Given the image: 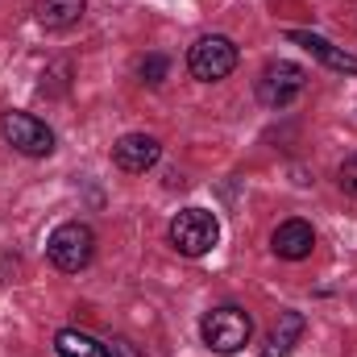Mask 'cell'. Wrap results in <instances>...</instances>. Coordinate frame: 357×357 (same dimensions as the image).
Wrapping results in <instances>:
<instances>
[{
    "label": "cell",
    "instance_id": "7c38bea8",
    "mask_svg": "<svg viewBox=\"0 0 357 357\" xmlns=\"http://www.w3.org/2000/svg\"><path fill=\"white\" fill-rule=\"evenodd\" d=\"M54 349H59V357H112L104 341H96L88 333H79V328H63L54 337Z\"/></svg>",
    "mask_w": 357,
    "mask_h": 357
},
{
    "label": "cell",
    "instance_id": "5b68a950",
    "mask_svg": "<svg viewBox=\"0 0 357 357\" xmlns=\"http://www.w3.org/2000/svg\"><path fill=\"white\" fill-rule=\"evenodd\" d=\"M0 133H4V142L17 150V154H25V158H46V154H54V129L46 125V121H38L33 112H4L0 116Z\"/></svg>",
    "mask_w": 357,
    "mask_h": 357
},
{
    "label": "cell",
    "instance_id": "7a4b0ae2",
    "mask_svg": "<svg viewBox=\"0 0 357 357\" xmlns=\"http://www.w3.org/2000/svg\"><path fill=\"white\" fill-rule=\"evenodd\" d=\"M237 59H241V50H237L233 38H225V33H204V38L187 50V71H191L199 84H220V79H229V75L237 71Z\"/></svg>",
    "mask_w": 357,
    "mask_h": 357
},
{
    "label": "cell",
    "instance_id": "4fadbf2b",
    "mask_svg": "<svg viewBox=\"0 0 357 357\" xmlns=\"http://www.w3.org/2000/svg\"><path fill=\"white\" fill-rule=\"evenodd\" d=\"M167 71H171V63H167L162 54H150V59H142V67H137V75H142L150 88H158V84L167 79Z\"/></svg>",
    "mask_w": 357,
    "mask_h": 357
},
{
    "label": "cell",
    "instance_id": "3957f363",
    "mask_svg": "<svg viewBox=\"0 0 357 357\" xmlns=\"http://www.w3.org/2000/svg\"><path fill=\"white\" fill-rule=\"evenodd\" d=\"M46 258L63 270V274H79V270H88L91 258H96V233H91L84 220H67V225H59V229L50 233V241H46Z\"/></svg>",
    "mask_w": 357,
    "mask_h": 357
},
{
    "label": "cell",
    "instance_id": "9a60e30c",
    "mask_svg": "<svg viewBox=\"0 0 357 357\" xmlns=\"http://www.w3.org/2000/svg\"><path fill=\"white\" fill-rule=\"evenodd\" d=\"M108 354H112V357H142V354H137V345H133V341H125V337H116V341L108 345Z\"/></svg>",
    "mask_w": 357,
    "mask_h": 357
},
{
    "label": "cell",
    "instance_id": "6da1fadb",
    "mask_svg": "<svg viewBox=\"0 0 357 357\" xmlns=\"http://www.w3.org/2000/svg\"><path fill=\"white\" fill-rule=\"evenodd\" d=\"M199 337H204V345L212 354L220 357L241 354L250 345V337H254V316L245 307H237V303H220V307H212L199 320Z\"/></svg>",
    "mask_w": 357,
    "mask_h": 357
},
{
    "label": "cell",
    "instance_id": "30bf717a",
    "mask_svg": "<svg viewBox=\"0 0 357 357\" xmlns=\"http://www.w3.org/2000/svg\"><path fill=\"white\" fill-rule=\"evenodd\" d=\"M84 13H88V0H33V17H38V25L50 29V33L71 29Z\"/></svg>",
    "mask_w": 357,
    "mask_h": 357
},
{
    "label": "cell",
    "instance_id": "5bb4252c",
    "mask_svg": "<svg viewBox=\"0 0 357 357\" xmlns=\"http://www.w3.org/2000/svg\"><path fill=\"white\" fill-rule=\"evenodd\" d=\"M337 183H341V191L357 195V154H354V158H345V162L337 167Z\"/></svg>",
    "mask_w": 357,
    "mask_h": 357
},
{
    "label": "cell",
    "instance_id": "9c48e42d",
    "mask_svg": "<svg viewBox=\"0 0 357 357\" xmlns=\"http://www.w3.org/2000/svg\"><path fill=\"white\" fill-rule=\"evenodd\" d=\"M270 250L282 258V262H303V258H312V250H316V229L307 225V220H282L274 233H270Z\"/></svg>",
    "mask_w": 357,
    "mask_h": 357
},
{
    "label": "cell",
    "instance_id": "8992f818",
    "mask_svg": "<svg viewBox=\"0 0 357 357\" xmlns=\"http://www.w3.org/2000/svg\"><path fill=\"white\" fill-rule=\"evenodd\" d=\"M303 88H307V71L299 63H287V59L266 63L258 75V100L266 108H287L295 96H303Z\"/></svg>",
    "mask_w": 357,
    "mask_h": 357
},
{
    "label": "cell",
    "instance_id": "8fae6325",
    "mask_svg": "<svg viewBox=\"0 0 357 357\" xmlns=\"http://www.w3.org/2000/svg\"><path fill=\"white\" fill-rule=\"evenodd\" d=\"M303 328H307L303 312H278V324L270 328L266 345H262V357H287L291 354V345L303 337Z\"/></svg>",
    "mask_w": 357,
    "mask_h": 357
},
{
    "label": "cell",
    "instance_id": "ba28073f",
    "mask_svg": "<svg viewBox=\"0 0 357 357\" xmlns=\"http://www.w3.org/2000/svg\"><path fill=\"white\" fill-rule=\"evenodd\" d=\"M158 158H162V146H158V137H150V133H125V137L112 146V162H116L125 175H146L150 167H158Z\"/></svg>",
    "mask_w": 357,
    "mask_h": 357
},
{
    "label": "cell",
    "instance_id": "277c9868",
    "mask_svg": "<svg viewBox=\"0 0 357 357\" xmlns=\"http://www.w3.org/2000/svg\"><path fill=\"white\" fill-rule=\"evenodd\" d=\"M167 237H171V245H175L183 258H204L220 241V220L208 208H183L175 220H171Z\"/></svg>",
    "mask_w": 357,
    "mask_h": 357
},
{
    "label": "cell",
    "instance_id": "52a82bcc",
    "mask_svg": "<svg viewBox=\"0 0 357 357\" xmlns=\"http://www.w3.org/2000/svg\"><path fill=\"white\" fill-rule=\"evenodd\" d=\"M287 42L303 46L320 67H328V71H337V75H357V54H349L345 46H333L328 38H320V33H312V29H287Z\"/></svg>",
    "mask_w": 357,
    "mask_h": 357
}]
</instances>
